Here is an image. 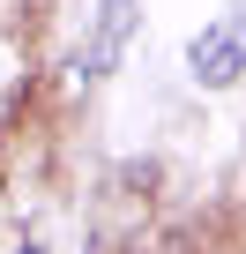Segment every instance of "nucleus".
Here are the masks:
<instances>
[{"mask_svg": "<svg viewBox=\"0 0 246 254\" xmlns=\"http://www.w3.org/2000/svg\"><path fill=\"white\" fill-rule=\"evenodd\" d=\"M239 67H246V23H224V30L194 38V75L201 82H239Z\"/></svg>", "mask_w": 246, "mask_h": 254, "instance_id": "f257e3e1", "label": "nucleus"}]
</instances>
